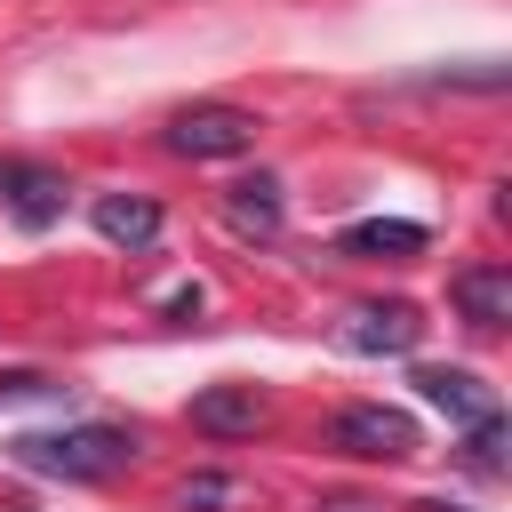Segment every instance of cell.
<instances>
[{"instance_id": "cell-1", "label": "cell", "mask_w": 512, "mask_h": 512, "mask_svg": "<svg viewBox=\"0 0 512 512\" xmlns=\"http://www.w3.org/2000/svg\"><path fill=\"white\" fill-rule=\"evenodd\" d=\"M16 456L32 472H56V480H112L120 464H136V432H120V424H64V432H24Z\"/></svg>"}, {"instance_id": "cell-2", "label": "cell", "mask_w": 512, "mask_h": 512, "mask_svg": "<svg viewBox=\"0 0 512 512\" xmlns=\"http://www.w3.org/2000/svg\"><path fill=\"white\" fill-rule=\"evenodd\" d=\"M168 144L184 160H240V152H256V112H240V104H184L168 120Z\"/></svg>"}, {"instance_id": "cell-3", "label": "cell", "mask_w": 512, "mask_h": 512, "mask_svg": "<svg viewBox=\"0 0 512 512\" xmlns=\"http://www.w3.org/2000/svg\"><path fill=\"white\" fill-rule=\"evenodd\" d=\"M328 440L344 456H360V464H400V456H416V416L408 408H384V400H360V408H344L328 424Z\"/></svg>"}, {"instance_id": "cell-4", "label": "cell", "mask_w": 512, "mask_h": 512, "mask_svg": "<svg viewBox=\"0 0 512 512\" xmlns=\"http://www.w3.org/2000/svg\"><path fill=\"white\" fill-rule=\"evenodd\" d=\"M256 424H264L256 384H208V392L192 400V432H208V440H248Z\"/></svg>"}, {"instance_id": "cell-5", "label": "cell", "mask_w": 512, "mask_h": 512, "mask_svg": "<svg viewBox=\"0 0 512 512\" xmlns=\"http://www.w3.org/2000/svg\"><path fill=\"white\" fill-rule=\"evenodd\" d=\"M448 296H456V312H464L472 328H504V320H512V272H504V264H464V272L448 280Z\"/></svg>"}, {"instance_id": "cell-6", "label": "cell", "mask_w": 512, "mask_h": 512, "mask_svg": "<svg viewBox=\"0 0 512 512\" xmlns=\"http://www.w3.org/2000/svg\"><path fill=\"white\" fill-rule=\"evenodd\" d=\"M416 392H424L448 424H480V416H496V392H488L472 368H416Z\"/></svg>"}, {"instance_id": "cell-7", "label": "cell", "mask_w": 512, "mask_h": 512, "mask_svg": "<svg viewBox=\"0 0 512 512\" xmlns=\"http://www.w3.org/2000/svg\"><path fill=\"white\" fill-rule=\"evenodd\" d=\"M416 336H424L416 304H360V312H352V328H344V344H352V352H408Z\"/></svg>"}, {"instance_id": "cell-8", "label": "cell", "mask_w": 512, "mask_h": 512, "mask_svg": "<svg viewBox=\"0 0 512 512\" xmlns=\"http://www.w3.org/2000/svg\"><path fill=\"white\" fill-rule=\"evenodd\" d=\"M96 232H104L112 248H152V240H160V200H144V192H104V200H96Z\"/></svg>"}, {"instance_id": "cell-9", "label": "cell", "mask_w": 512, "mask_h": 512, "mask_svg": "<svg viewBox=\"0 0 512 512\" xmlns=\"http://www.w3.org/2000/svg\"><path fill=\"white\" fill-rule=\"evenodd\" d=\"M0 192H8V208H16V224H24V232H40V224H56V216H64V176H48V168H8V176H0Z\"/></svg>"}, {"instance_id": "cell-10", "label": "cell", "mask_w": 512, "mask_h": 512, "mask_svg": "<svg viewBox=\"0 0 512 512\" xmlns=\"http://www.w3.org/2000/svg\"><path fill=\"white\" fill-rule=\"evenodd\" d=\"M336 248H344V256H424V224H408V216H368V224H344Z\"/></svg>"}, {"instance_id": "cell-11", "label": "cell", "mask_w": 512, "mask_h": 512, "mask_svg": "<svg viewBox=\"0 0 512 512\" xmlns=\"http://www.w3.org/2000/svg\"><path fill=\"white\" fill-rule=\"evenodd\" d=\"M224 216H232V232L272 240V232H280V184H272V176H240L232 200H224Z\"/></svg>"}, {"instance_id": "cell-12", "label": "cell", "mask_w": 512, "mask_h": 512, "mask_svg": "<svg viewBox=\"0 0 512 512\" xmlns=\"http://www.w3.org/2000/svg\"><path fill=\"white\" fill-rule=\"evenodd\" d=\"M464 464L472 472H504V416H480V424H464Z\"/></svg>"}, {"instance_id": "cell-13", "label": "cell", "mask_w": 512, "mask_h": 512, "mask_svg": "<svg viewBox=\"0 0 512 512\" xmlns=\"http://www.w3.org/2000/svg\"><path fill=\"white\" fill-rule=\"evenodd\" d=\"M224 504H240V480H224V472H192L176 488V512H224Z\"/></svg>"}, {"instance_id": "cell-14", "label": "cell", "mask_w": 512, "mask_h": 512, "mask_svg": "<svg viewBox=\"0 0 512 512\" xmlns=\"http://www.w3.org/2000/svg\"><path fill=\"white\" fill-rule=\"evenodd\" d=\"M328 512H368V504H328Z\"/></svg>"}]
</instances>
